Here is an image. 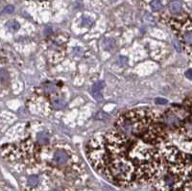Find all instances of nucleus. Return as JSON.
<instances>
[{
	"label": "nucleus",
	"mask_w": 192,
	"mask_h": 191,
	"mask_svg": "<svg viewBox=\"0 0 192 191\" xmlns=\"http://www.w3.org/2000/svg\"><path fill=\"white\" fill-rule=\"evenodd\" d=\"M14 11H15V7L13 5H8L4 8V13H7V14L13 13Z\"/></svg>",
	"instance_id": "obj_14"
},
{
	"label": "nucleus",
	"mask_w": 192,
	"mask_h": 191,
	"mask_svg": "<svg viewBox=\"0 0 192 191\" xmlns=\"http://www.w3.org/2000/svg\"><path fill=\"white\" fill-rule=\"evenodd\" d=\"M150 6L152 11L154 12H159L163 8V4L161 2V0H152L150 2Z\"/></svg>",
	"instance_id": "obj_8"
},
{
	"label": "nucleus",
	"mask_w": 192,
	"mask_h": 191,
	"mask_svg": "<svg viewBox=\"0 0 192 191\" xmlns=\"http://www.w3.org/2000/svg\"><path fill=\"white\" fill-rule=\"evenodd\" d=\"M169 9L172 13H179V12L182 11V4L180 3L178 0H174L171 1L169 4Z\"/></svg>",
	"instance_id": "obj_7"
},
{
	"label": "nucleus",
	"mask_w": 192,
	"mask_h": 191,
	"mask_svg": "<svg viewBox=\"0 0 192 191\" xmlns=\"http://www.w3.org/2000/svg\"><path fill=\"white\" fill-rule=\"evenodd\" d=\"M156 104H161V105H165L167 104V100L164 99V98H157L155 100Z\"/></svg>",
	"instance_id": "obj_16"
},
{
	"label": "nucleus",
	"mask_w": 192,
	"mask_h": 191,
	"mask_svg": "<svg viewBox=\"0 0 192 191\" xmlns=\"http://www.w3.org/2000/svg\"><path fill=\"white\" fill-rule=\"evenodd\" d=\"M51 105H52V108L55 109V110H61V109H64L65 105H66V102L64 98H61V97H55L52 99L51 101Z\"/></svg>",
	"instance_id": "obj_5"
},
{
	"label": "nucleus",
	"mask_w": 192,
	"mask_h": 191,
	"mask_svg": "<svg viewBox=\"0 0 192 191\" xmlns=\"http://www.w3.org/2000/svg\"><path fill=\"white\" fill-rule=\"evenodd\" d=\"M103 46L105 47V49H107V50L113 49V48H115V41L113 40H112V39L105 40L103 41Z\"/></svg>",
	"instance_id": "obj_12"
},
{
	"label": "nucleus",
	"mask_w": 192,
	"mask_h": 191,
	"mask_svg": "<svg viewBox=\"0 0 192 191\" xmlns=\"http://www.w3.org/2000/svg\"><path fill=\"white\" fill-rule=\"evenodd\" d=\"M37 139H38V143L41 145H46L48 142H49V138H48L47 135L42 132V133H40L38 136H37Z\"/></svg>",
	"instance_id": "obj_9"
},
{
	"label": "nucleus",
	"mask_w": 192,
	"mask_h": 191,
	"mask_svg": "<svg viewBox=\"0 0 192 191\" xmlns=\"http://www.w3.org/2000/svg\"><path fill=\"white\" fill-rule=\"evenodd\" d=\"M161 117V122L168 131L178 132L187 140H192V98L182 106L167 110Z\"/></svg>",
	"instance_id": "obj_2"
},
{
	"label": "nucleus",
	"mask_w": 192,
	"mask_h": 191,
	"mask_svg": "<svg viewBox=\"0 0 192 191\" xmlns=\"http://www.w3.org/2000/svg\"><path fill=\"white\" fill-rule=\"evenodd\" d=\"M43 90L45 93L52 94L56 90V86L53 83H47V84H45V85H43Z\"/></svg>",
	"instance_id": "obj_11"
},
{
	"label": "nucleus",
	"mask_w": 192,
	"mask_h": 191,
	"mask_svg": "<svg viewBox=\"0 0 192 191\" xmlns=\"http://www.w3.org/2000/svg\"><path fill=\"white\" fill-rule=\"evenodd\" d=\"M52 191H61V190H59V189H54V190H52Z\"/></svg>",
	"instance_id": "obj_19"
},
{
	"label": "nucleus",
	"mask_w": 192,
	"mask_h": 191,
	"mask_svg": "<svg viewBox=\"0 0 192 191\" xmlns=\"http://www.w3.org/2000/svg\"><path fill=\"white\" fill-rule=\"evenodd\" d=\"M52 150V156H51V162L54 166L58 167H65L67 166L70 161H73L75 155L72 154L68 149L64 147H54Z\"/></svg>",
	"instance_id": "obj_3"
},
{
	"label": "nucleus",
	"mask_w": 192,
	"mask_h": 191,
	"mask_svg": "<svg viewBox=\"0 0 192 191\" xmlns=\"http://www.w3.org/2000/svg\"><path fill=\"white\" fill-rule=\"evenodd\" d=\"M152 138L117 130L94 136L87 145L93 168L120 186L148 183L163 168V152Z\"/></svg>",
	"instance_id": "obj_1"
},
{
	"label": "nucleus",
	"mask_w": 192,
	"mask_h": 191,
	"mask_svg": "<svg viewBox=\"0 0 192 191\" xmlns=\"http://www.w3.org/2000/svg\"><path fill=\"white\" fill-rule=\"evenodd\" d=\"M8 78H9V73L7 72V71H5L4 69H2V71H1V81H2V83L4 82V80H8Z\"/></svg>",
	"instance_id": "obj_15"
},
{
	"label": "nucleus",
	"mask_w": 192,
	"mask_h": 191,
	"mask_svg": "<svg viewBox=\"0 0 192 191\" xmlns=\"http://www.w3.org/2000/svg\"><path fill=\"white\" fill-rule=\"evenodd\" d=\"M118 61H119L120 64H126V63L128 62V59H127L126 57H123V56H122V57H119Z\"/></svg>",
	"instance_id": "obj_17"
},
{
	"label": "nucleus",
	"mask_w": 192,
	"mask_h": 191,
	"mask_svg": "<svg viewBox=\"0 0 192 191\" xmlns=\"http://www.w3.org/2000/svg\"><path fill=\"white\" fill-rule=\"evenodd\" d=\"M40 179L37 175H32L27 179V184L31 187H36L39 184Z\"/></svg>",
	"instance_id": "obj_10"
},
{
	"label": "nucleus",
	"mask_w": 192,
	"mask_h": 191,
	"mask_svg": "<svg viewBox=\"0 0 192 191\" xmlns=\"http://www.w3.org/2000/svg\"><path fill=\"white\" fill-rule=\"evenodd\" d=\"M185 77L192 80V69H188L186 72H185Z\"/></svg>",
	"instance_id": "obj_18"
},
{
	"label": "nucleus",
	"mask_w": 192,
	"mask_h": 191,
	"mask_svg": "<svg viewBox=\"0 0 192 191\" xmlns=\"http://www.w3.org/2000/svg\"><path fill=\"white\" fill-rule=\"evenodd\" d=\"M104 86H105V83L102 81H99L97 83H95L91 88V95L97 102L102 101V98H103L102 90L104 88Z\"/></svg>",
	"instance_id": "obj_4"
},
{
	"label": "nucleus",
	"mask_w": 192,
	"mask_h": 191,
	"mask_svg": "<svg viewBox=\"0 0 192 191\" xmlns=\"http://www.w3.org/2000/svg\"><path fill=\"white\" fill-rule=\"evenodd\" d=\"M82 24L84 26H89L91 24V19L89 18L88 17H82Z\"/></svg>",
	"instance_id": "obj_13"
},
{
	"label": "nucleus",
	"mask_w": 192,
	"mask_h": 191,
	"mask_svg": "<svg viewBox=\"0 0 192 191\" xmlns=\"http://www.w3.org/2000/svg\"><path fill=\"white\" fill-rule=\"evenodd\" d=\"M6 27H7L10 31H12V32H16V31H17V30L19 29L20 25H19V23H18L17 20L11 19V20H9V21L6 23Z\"/></svg>",
	"instance_id": "obj_6"
}]
</instances>
